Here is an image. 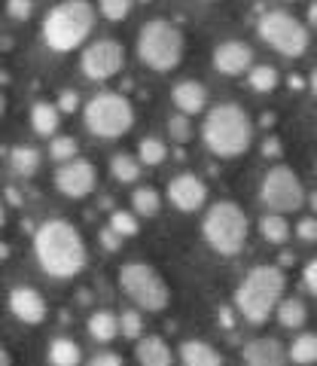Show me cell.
Here are the masks:
<instances>
[{
  "instance_id": "23",
  "label": "cell",
  "mask_w": 317,
  "mask_h": 366,
  "mask_svg": "<svg viewBox=\"0 0 317 366\" xmlns=\"http://www.w3.org/2000/svg\"><path fill=\"white\" fill-rule=\"evenodd\" d=\"M141 168H144L141 156H131V153H116L110 159V171L119 183H134L141 177Z\"/></svg>"
},
{
  "instance_id": "4",
  "label": "cell",
  "mask_w": 317,
  "mask_h": 366,
  "mask_svg": "<svg viewBox=\"0 0 317 366\" xmlns=\"http://www.w3.org/2000/svg\"><path fill=\"white\" fill-rule=\"evenodd\" d=\"M95 25V6L89 0H64L43 19V40L55 52H71L89 37Z\"/></svg>"
},
{
  "instance_id": "32",
  "label": "cell",
  "mask_w": 317,
  "mask_h": 366,
  "mask_svg": "<svg viewBox=\"0 0 317 366\" xmlns=\"http://www.w3.org/2000/svg\"><path fill=\"white\" fill-rule=\"evenodd\" d=\"M98 6H101V16L107 21H122V19H129L134 0H101Z\"/></svg>"
},
{
  "instance_id": "44",
  "label": "cell",
  "mask_w": 317,
  "mask_h": 366,
  "mask_svg": "<svg viewBox=\"0 0 317 366\" xmlns=\"http://www.w3.org/2000/svg\"><path fill=\"white\" fill-rule=\"evenodd\" d=\"M0 366H13V357H9V351H0Z\"/></svg>"
},
{
  "instance_id": "41",
  "label": "cell",
  "mask_w": 317,
  "mask_h": 366,
  "mask_svg": "<svg viewBox=\"0 0 317 366\" xmlns=\"http://www.w3.org/2000/svg\"><path fill=\"white\" fill-rule=\"evenodd\" d=\"M89 366H126V363H122V357H119V354L104 351V354H95V357H92V363H89Z\"/></svg>"
},
{
  "instance_id": "21",
  "label": "cell",
  "mask_w": 317,
  "mask_h": 366,
  "mask_svg": "<svg viewBox=\"0 0 317 366\" xmlns=\"http://www.w3.org/2000/svg\"><path fill=\"white\" fill-rule=\"evenodd\" d=\"M46 357L52 366H79L83 360V351L74 339H52L49 348H46Z\"/></svg>"
},
{
  "instance_id": "33",
  "label": "cell",
  "mask_w": 317,
  "mask_h": 366,
  "mask_svg": "<svg viewBox=\"0 0 317 366\" xmlns=\"http://www.w3.org/2000/svg\"><path fill=\"white\" fill-rule=\"evenodd\" d=\"M110 226L116 229L122 238L138 235V229H141V226H138V217L129 214V211H113V214H110Z\"/></svg>"
},
{
  "instance_id": "40",
  "label": "cell",
  "mask_w": 317,
  "mask_h": 366,
  "mask_svg": "<svg viewBox=\"0 0 317 366\" xmlns=\"http://www.w3.org/2000/svg\"><path fill=\"white\" fill-rule=\"evenodd\" d=\"M101 244H104L107 250H119V247H122V235L110 226V229H104V232H101Z\"/></svg>"
},
{
  "instance_id": "36",
  "label": "cell",
  "mask_w": 317,
  "mask_h": 366,
  "mask_svg": "<svg viewBox=\"0 0 317 366\" xmlns=\"http://www.w3.org/2000/svg\"><path fill=\"white\" fill-rule=\"evenodd\" d=\"M31 9H34L31 0H6V13H9V19H16V21L31 19Z\"/></svg>"
},
{
  "instance_id": "46",
  "label": "cell",
  "mask_w": 317,
  "mask_h": 366,
  "mask_svg": "<svg viewBox=\"0 0 317 366\" xmlns=\"http://www.w3.org/2000/svg\"><path fill=\"white\" fill-rule=\"evenodd\" d=\"M308 86H311V92H314V95H317V71L311 74V79H308Z\"/></svg>"
},
{
  "instance_id": "27",
  "label": "cell",
  "mask_w": 317,
  "mask_h": 366,
  "mask_svg": "<svg viewBox=\"0 0 317 366\" xmlns=\"http://www.w3.org/2000/svg\"><path fill=\"white\" fill-rule=\"evenodd\" d=\"M290 360L299 363V366L317 363V336H314V333H302V336L290 345Z\"/></svg>"
},
{
  "instance_id": "11",
  "label": "cell",
  "mask_w": 317,
  "mask_h": 366,
  "mask_svg": "<svg viewBox=\"0 0 317 366\" xmlns=\"http://www.w3.org/2000/svg\"><path fill=\"white\" fill-rule=\"evenodd\" d=\"M122 64H126V49H122V43L116 40H95L86 46L83 59H79V67H83V74L89 79H95V83H104V79L116 76L122 71Z\"/></svg>"
},
{
  "instance_id": "28",
  "label": "cell",
  "mask_w": 317,
  "mask_h": 366,
  "mask_svg": "<svg viewBox=\"0 0 317 366\" xmlns=\"http://www.w3.org/2000/svg\"><path fill=\"white\" fill-rule=\"evenodd\" d=\"M131 204H134V211H138L141 217H156L158 211H162V199H158V192H156L153 187H141V189H134Z\"/></svg>"
},
{
  "instance_id": "19",
  "label": "cell",
  "mask_w": 317,
  "mask_h": 366,
  "mask_svg": "<svg viewBox=\"0 0 317 366\" xmlns=\"http://www.w3.org/2000/svg\"><path fill=\"white\" fill-rule=\"evenodd\" d=\"M138 363L141 366H171V348L158 336L138 339Z\"/></svg>"
},
{
  "instance_id": "38",
  "label": "cell",
  "mask_w": 317,
  "mask_h": 366,
  "mask_svg": "<svg viewBox=\"0 0 317 366\" xmlns=\"http://www.w3.org/2000/svg\"><path fill=\"white\" fill-rule=\"evenodd\" d=\"M55 104H59V110L61 113H74V110H79V95L74 89H64L61 95H59V101H55Z\"/></svg>"
},
{
  "instance_id": "5",
  "label": "cell",
  "mask_w": 317,
  "mask_h": 366,
  "mask_svg": "<svg viewBox=\"0 0 317 366\" xmlns=\"http://www.w3.org/2000/svg\"><path fill=\"white\" fill-rule=\"evenodd\" d=\"M138 55L156 74L174 71L180 59H183V34L165 19L146 21L138 34Z\"/></svg>"
},
{
  "instance_id": "3",
  "label": "cell",
  "mask_w": 317,
  "mask_h": 366,
  "mask_svg": "<svg viewBox=\"0 0 317 366\" xmlns=\"http://www.w3.org/2000/svg\"><path fill=\"white\" fill-rule=\"evenodd\" d=\"M287 278L278 266H256L244 274V281L235 290V308L238 315L251 324H266L271 312H278L284 300Z\"/></svg>"
},
{
  "instance_id": "29",
  "label": "cell",
  "mask_w": 317,
  "mask_h": 366,
  "mask_svg": "<svg viewBox=\"0 0 317 366\" xmlns=\"http://www.w3.org/2000/svg\"><path fill=\"white\" fill-rule=\"evenodd\" d=\"M278 71L271 64H256L251 67V76H247V83H251L253 92H275L278 89Z\"/></svg>"
},
{
  "instance_id": "17",
  "label": "cell",
  "mask_w": 317,
  "mask_h": 366,
  "mask_svg": "<svg viewBox=\"0 0 317 366\" xmlns=\"http://www.w3.org/2000/svg\"><path fill=\"white\" fill-rule=\"evenodd\" d=\"M171 101L177 104L180 113L192 117V113H201V110L208 107V89L201 86L198 79H183V83H177V86H174Z\"/></svg>"
},
{
  "instance_id": "47",
  "label": "cell",
  "mask_w": 317,
  "mask_h": 366,
  "mask_svg": "<svg viewBox=\"0 0 317 366\" xmlns=\"http://www.w3.org/2000/svg\"><path fill=\"white\" fill-rule=\"evenodd\" d=\"M308 202H311V208L317 211V192H311V199H308Z\"/></svg>"
},
{
  "instance_id": "9",
  "label": "cell",
  "mask_w": 317,
  "mask_h": 366,
  "mask_svg": "<svg viewBox=\"0 0 317 366\" xmlns=\"http://www.w3.org/2000/svg\"><path fill=\"white\" fill-rule=\"evenodd\" d=\"M119 287L126 290V296L134 305L146 308V312H162L168 300H171V290L162 281V274L153 266H146V262H129V266H122Z\"/></svg>"
},
{
  "instance_id": "2",
  "label": "cell",
  "mask_w": 317,
  "mask_h": 366,
  "mask_svg": "<svg viewBox=\"0 0 317 366\" xmlns=\"http://www.w3.org/2000/svg\"><path fill=\"white\" fill-rule=\"evenodd\" d=\"M201 141L205 147L220 156V159H235L247 153V147L253 141V122L247 117L244 107L238 104H217L208 110L205 125H201Z\"/></svg>"
},
{
  "instance_id": "6",
  "label": "cell",
  "mask_w": 317,
  "mask_h": 366,
  "mask_svg": "<svg viewBox=\"0 0 317 366\" xmlns=\"http://www.w3.org/2000/svg\"><path fill=\"white\" fill-rule=\"evenodd\" d=\"M201 232H205V242L217 250V254L235 257V254H241V247L247 244V217L235 202H217L205 214Z\"/></svg>"
},
{
  "instance_id": "14",
  "label": "cell",
  "mask_w": 317,
  "mask_h": 366,
  "mask_svg": "<svg viewBox=\"0 0 317 366\" xmlns=\"http://www.w3.org/2000/svg\"><path fill=\"white\" fill-rule=\"evenodd\" d=\"M253 61V49L241 40H229V43H220L217 49H213V67H217L220 74L226 76H238L244 74L247 67Z\"/></svg>"
},
{
  "instance_id": "43",
  "label": "cell",
  "mask_w": 317,
  "mask_h": 366,
  "mask_svg": "<svg viewBox=\"0 0 317 366\" xmlns=\"http://www.w3.org/2000/svg\"><path fill=\"white\" fill-rule=\"evenodd\" d=\"M308 21H311V25L317 28V0H314V4H311V9H308Z\"/></svg>"
},
{
  "instance_id": "42",
  "label": "cell",
  "mask_w": 317,
  "mask_h": 366,
  "mask_svg": "<svg viewBox=\"0 0 317 366\" xmlns=\"http://www.w3.org/2000/svg\"><path fill=\"white\" fill-rule=\"evenodd\" d=\"M263 153H266V156H278V153H281V144L275 141V137H268V141L263 144Z\"/></svg>"
},
{
  "instance_id": "25",
  "label": "cell",
  "mask_w": 317,
  "mask_h": 366,
  "mask_svg": "<svg viewBox=\"0 0 317 366\" xmlns=\"http://www.w3.org/2000/svg\"><path fill=\"white\" fill-rule=\"evenodd\" d=\"M9 162H13V171L19 177H31L34 171L40 168V153L34 150V147H13Z\"/></svg>"
},
{
  "instance_id": "15",
  "label": "cell",
  "mask_w": 317,
  "mask_h": 366,
  "mask_svg": "<svg viewBox=\"0 0 317 366\" xmlns=\"http://www.w3.org/2000/svg\"><path fill=\"white\" fill-rule=\"evenodd\" d=\"M9 312L21 324H40L46 317V300L34 287H13V293H9Z\"/></svg>"
},
{
  "instance_id": "48",
  "label": "cell",
  "mask_w": 317,
  "mask_h": 366,
  "mask_svg": "<svg viewBox=\"0 0 317 366\" xmlns=\"http://www.w3.org/2000/svg\"><path fill=\"white\" fill-rule=\"evenodd\" d=\"M144 4H146V0H144Z\"/></svg>"
},
{
  "instance_id": "31",
  "label": "cell",
  "mask_w": 317,
  "mask_h": 366,
  "mask_svg": "<svg viewBox=\"0 0 317 366\" xmlns=\"http://www.w3.org/2000/svg\"><path fill=\"white\" fill-rule=\"evenodd\" d=\"M76 153H79V144L71 134H59V137L49 141V156L55 159V162H74Z\"/></svg>"
},
{
  "instance_id": "39",
  "label": "cell",
  "mask_w": 317,
  "mask_h": 366,
  "mask_svg": "<svg viewBox=\"0 0 317 366\" xmlns=\"http://www.w3.org/2000/svg\"><path fill=\"white\" fill-rule=\"evenodd\" d=\"M302 281H305V290H308L311 296H317V259H311L308 266H305Z\"/></svg>"
},
{
  "instance_id": "35",
  "label": "cell",
  "mask_w": 317,
  "mask_h": 366,
  "mask_svg": "<svg viewBox=\"0 0 317 366\" xmlns=\"http://www.w3.org/2000/svg\"><path fill=\"white\" fill-rule=\"evenodd\" d=\"M141 330H144V320H141L138 312H122V317H119V333L122 336L126 339H144Z\"/></svg>"
},
{
  "instance_id": "26",
  "label": "cell",
  "mask_w": 317,
  "mask_h": 366,
  "mask_svg": "<svg viewBox=\"0 0 317 366\" xmlns=\"http://www.w3.org/2000/svg\"><path fill=\"white\" fill-rule=\"evenodd\" d=\"M278 320H281V327H287V330L305 327V320H308V312H305L302 300H281V305H278Z\"/></svg>"
},
{
  "instance_id": "7",
  "label": "cell",
  "mask_w": 317,
  "mask_h": 366,
  "mask_svg": "<svg viewBox=\"0 0 317 366\" xmlns=\"http://www.w3.org/2000/svg\"><path fill=\"white\" fill-rule=\"evenodd\" d=\"M86 129L95 137H122L134 125V107L119 92H101L86 104Z\"/></svg>"
},
{
  "instance_id": "45",
  "label": "cell",
  "mask_w": 317,
  "mask_h": 366,
  "mask_svg": "<svg viewBox=\"0 0 317 366\" xmlns=\"http://www.w3.org/2000/svg\"><path fill=\"white\" fill-rule=\"evenodd\" d=\"M290 89H302V79L299 76H290Z\"/></svg>"
},
{
  "instance_id": "30",
  "label": "cell",
  "mask_w": 317,
  "mask_h": 366,
  "mask_svg": "<svg viewBox=\"0 0 317 366\" xmlns=\"http://www.w3.org/2000/svg\"><path fill=\"white\" fill-rule=\"evenodd\" d=\"M138 156L144 165H162L168 159V144L158 141V137H144L141 147H138Z\"/></svg>"
},
{
  "instance_id": "24",
  "label": "cell",
  "mask_w": 317,
  "mask_h": 366,
  "mask_svg": "<svg viewBox=\"0 0 317 366\" xmlns=\"http://www.w3.org/2000/svg\"><path fill=\"white\" fill-rule=\"evenodd\" d=\"M259 232L268 244H284L290 238V223L284 214H266L263 220H259Z\"/></svg>"
},
{
  "instance_id": "10",
  "label": "cell",
  "mask_w": 317,
  "mask_h": 366,
  "mask_svg": "<svg viewBox=\"0 0 317 366\" xmlns=\"http://www.w3.org/2000/svg\"><path fill=\"white\" fill-rule=\"evenodd\" d=\"M259 199H263L266 208H271L275 214H290L299 211L305 202V189L302 180L293 168L287 165H275L263 177V189H259Z\"/></svg>"
},
{
  "instance_id": "12",
  "label": "cell",
  "mask_w": 317,
  "mask_h": 366,
  "mask_svg": "<svg viewBox=\"0 0 317 366\" xmlns=\"http://www.w3.org/2000/svg\"><path fill=\"white\" fill-rule=\"evenodd\" d=\"M98 183V171L92 162H64L55 174V189L67 199H86Z\"/></svg>"
},
{
  "instance_id": "34",
  "label": "cell",
  "mask_w": 317,
  "mask_h": 366,
  "mask_svg": "<svg viewBox=\"0 0 317 366\" xmlns=\"http://www.w3.org/2000/svg\"><path fill=\"white\" fill-rule=\"evenodd\" d=\"M168 134H171V141H177V144H189L192 141V125H189L186 113H177V117L168 119Z\"/></svg>"
},
{
  "instance_id": "1",
  "label": "cell",
  "mask_w": 317,
  "mask_h": 366,
  "mask_svg": "<svg viewBox=\"0 0 317 366\" xmlns=\"http://www.w3.org/2000/svg\"><path fill=\"white\" fill-rule=\"evenodd\" d=\"M34 254L40 269L52 278H74L86 269L89 250L79 235V229L67 220H49L34 235Z\"/></svg>"
},
{
  "instance_id": "37",
  "label": "cell",
  "mask_w": 317,
  "mask_h": 366,
  "mask_svg": "<svg viewBox=\"0 0 317 366\" xmlns=\"http://www.w3.org/2000/svg\"><path fill=\"white\" fill-rule=\"evenodd\" d=\"M296 235L302 238V242H317V217H305V220H299L296 226Z\"/></svg>"
},
{
  "instance_id": "20",
  "label": "cell",
  "mask_w": 317,
  "mask_h": 366,
  "mask_svg": "<svg viewBox=\"0 0 317 366\" xmlns=\"http://www.w3.org/2000/svg\"><path fill=\"white\" fill-rule=\"evenodd\" d=\"M59 122H61V110L59 104H49V101H37L31 107V125L40 137H49L59 132Z\"/></svg>"
},
{
  "instance_id": "13",
  "label": "cell",
  "mask_w": 317,
  "mask_h": 366,
  "mask_svg": "<svg viewBox=\"0 0 317 366\" xmlns=\"http://www.w3.org/2000/svg\"><path fill=\"white\" fill-rule=\"evenodd\" d=\"M168 199H171V204L177 211L192 214L208 202V187H205V180L196 177V174H177L171 183H168Z\"/></svg>"
},
{
  "instance_id": "16",
  "label": "cell",
  "mask_w": 317,
  "mask_h": 366,
  "mask_svg": "<svg viewBox=\"0 0 317 366\" xmlns=\"http://www.w3.org/2000/svg\"><path fill=\"white\" fill-rule=\"evenodd\" d=\"M241 354L247 366H287V357H290V351L278 339H268V336L247 342Z\"/></svg>"
},
{
  "instance_id": "18",
  "label": "cell",
  "mask_w": 317,
  "mask_h": 366,
  "mask_svg": "<svg viewBox=\"0 0 317 366\" xmlns=\"http://www.w3.org/2000/svg\"><path fill=\"white\" fill-rule=\"evenodd\" d=\"M180 360L183 366H223V354L201 339H189L180 345Z\"/></svg>"
},
{
  "instance_id": "8",
  "label": "cell",
  "mask_w": 317,
  "mask_h": 366,
  "mask_svg": "<svg viewBox=\"0 0 317 366\" xmlns=\"http://www.w3.org/2000/svg\"><path fill=\"white\" fill-rule=\"evenodd\" d=\"M256 34L259 40L268 43L275 52L287 55V59H299L308 49V31H305L299 19H293L284 9H268V13L259 16Z\"/></svg>"
},
{
  "instance_id": "22",
  "label": "cell",
  "mask_w": 317,
  "mask_h": 366,
  "mask_svg": "<svg viewBox=\"0 0 317 366\" xmlns=\"http://www.w3.org/2000/svg\"><path fill=\"white\" fill-rule=\"evenodd\" d=\"M89 336L95 342H113L119 336V317L113 312H95L89 317Z\"/></svg>"
}]
</instances>
